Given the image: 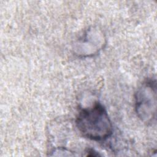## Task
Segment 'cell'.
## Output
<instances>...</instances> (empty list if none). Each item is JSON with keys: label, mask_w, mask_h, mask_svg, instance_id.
Segmentation results:
<instances>
[{"label": "cell", "mask_w": 157, "mask_h": 157, "mask_svg": "<svg viewBox=\"0 0 157 157\" xmlns=\"http://www.w3.org/2000/svg\"><path fill=\"white\" fill-rule=\"evenodd\" d=\"M76 126L85 137L93 140H104L112 133V124L104 107L96 102L82 109L75 120Z\"/></svg>", "instance_id": "cell-1"}, {"label": "cell", "mask_w": 157, "mask_h": 157, "mask_svg": "<svg viewBox=\"0 0 157 157\" xmlns=\"http://www.w3.org/2000/svg\"><path fill=\"white\" fill-rule=\"evenodd\" d=\"M137 115L142 121L151 123L156 117V91L155 80H147L139 87L135 94Z\"/></svg>", "instance_id": "cell-2"}]
</instances>
